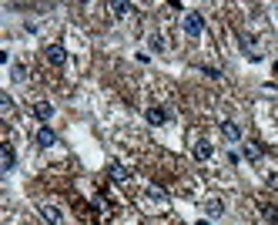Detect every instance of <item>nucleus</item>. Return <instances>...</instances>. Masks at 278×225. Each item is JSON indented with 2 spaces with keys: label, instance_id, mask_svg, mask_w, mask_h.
Returning a JSON list of instances; mask_svg holds the SVG:
<instances>
[{
  "label": "nucleus",
  "instance_id": "obj_1",
  "mask_svg": "<svg viewBox=\"0 0 278 225\" xmlns=\"http://www.w3.org/2000/svg\"><path fill=\"white\" fill-rule=\"evenodd\" d=\"M184 34H188V37H201V34H205V17L195 14V10H188V14H184Z\"/></svg>",
  "mask_w": 278,
  "mask_h": 225
},
{
  "label": "nucleus",
  "instance_id": "obj_4",
  "mask_svg": "<svg viewBox=\"0 0 278 225\" xmlns=\"http://www.w3.org/2000/svg\"><path fill=\"white\" fill-rule=\"evenodd\" d=\"M191 155H195L198 161H208V158L215 155V148H211V141H195V148H191Z\"/></svg>",
  "mask_w": 278,
  "mask_h": 225
},
{
  "label": "nucleus",
  "instance_id": "obj_15",
  "mask_svg": "<svg viewBox=\"0 0 278 225\" xmlns=\"http://www.w3.org/2000/svg\"><path fill=\"white\" fill-rule=\"evenodd\" d=\"M0 111H3V121L10 118V111H14V104H10V98H7V94H0Z\"/></svg>",
  "mask_w": 278,
  "mask_h": 225
},
{
  "label": "nucleus",
  "instance_id": "obj_10",
  "mask_svg": "<svg viewBox=\"0 0 278 225\" xmlns=\"http://www.w3.org/2000/svg\"><path fill=\"white\" fill-rule=\"evenodd\" d=\"M205 212H208L211 219H218V215H222V212H224V202H222V198H211L208 205H205Z\"/></svg>",
  "mask_w": 278,
  "mask_h": 225
},
{
  "label": "nucleus",
  "instance_id": "obj_13",
  "mask_svg": "<svg viewBox=\"0 0 278 225\" xmlns=\"http://www.w3.org/2000/svg\"><path fill=\"white\" fill-rule=\"evenodd\" d=\"M245 155H248V161H258V158H262V145H255V141H251L248 148H245Z\"/></svg>",
  "mask_w": 278,
  "mask_h": 225
},
{
  "label": "nucleus",
  "instance_id": "obj_17",
  "mask_svg": "<svg viewBox=\"0 0 278 225\" xmlns=\"http://www.w3.org/2000/svg\"><path fill=\"white\" fill-rule=\"evenodd\" d=\"M24 77H27V71H24V64H17L14 68V81H24Z\"/></svg>",
  "mask_w": 278,
  "mask_h": 225
},
{
  "label": "nucleus",
  "instance_id": "obj_7",
  "mask_svg": "<svg viewBox=\"0 0 278 225\" xmlns=\"http://www.w3.org/2000/svg\"><path fill=\"white\" fill-rule=\"evenodd\" d=\"M222 135L228 141H241V128H238L235 121H222Z\"/></svg>",
  "mask_w": 278,
  "mask_h": 225
},
{
  "label": "nucleus",
  "instance_id": "obj_18",
  "mask_svg": "<svg viewBox=\"0 0 278 225\" xmlns=\"http://www.w3.org/2000/svg\"><path fill=\"white\" fill-rule=\"evenodd\" d=\"M151 47H154V51H165V41H161L158 34H151Z\"/></svg>",
  "mask_w": 278,
  "mask_h": 225
},
{
  "label": "nucleus",
  "instance_id": "obj_9",
  "mask_svg": "<svg viewBox=\"0 0 278 225\" xmlns=\"http://www.w3.org/2000/svg\"><path fill=\"white\" fill-rule=\"evenodd\" d=\"M108 171H111L114 182H127V178H131V175H127V168L121 165V161H111V168H108Z\"/></svg>",
  "mask_w": 278,
  "mask_h": 225
},
{
  "label": "nucleus",
  "instance_id": "obj_11",
  "mask_svg": "<svg viewBox=\"0 0 278 225\" xmlns=\"http://www.w3.org/2000/svg\"><path fill=\"white\" fill-rule=\"evenodd\" d=\"M148 198H151V202H158V205H165V202H167V192H165V188H158V185H151V188H148Z\"/></svg>",
  "mask_w": 278,
  "mask_h": 225
},
{
  "label": "nucleus",
  "instance_id": "obj_14",
  "mask_svg": "<svg viewBox=\"0 0 278 225\" xmlns=\"http://www.w3.org/2000/svg\"><path fill=\"white\" fill-rule=\"evenodd\" d=\"M262 212H265V219H268V222H278V209H275V205L262 202Z\"/></svg>",
  "mask_w": 278,
  "mask_h": 225
},
{
  "label": "nucleus",
  "instance_id": "obj_12",
  "mask_svg": "<svg viewBox=\"0 0 278 225\" xmlns=\"http://www.w3.org/2000/svg\"><path fill=\"white\" fill-rule=\"evenodd\" d=\"M14 161H17V158H14V148H10V145H3V171L14 168Z\"/></svg>",
  "mask_w": 278,
  "mask_h": 225
},
{
  "label": "nucleus",
  "instance_id": "obj_3",
  "mask_svg": "<svg viewBox=\"0 0 278 225\" xmlns=\"http://www.w3.org/2000/svg\"><path fill=\"white\" fill-rule=\"evenodd\" d=\"M37 209H41V215H44L51 225H60V209H57L54 202H37Z\"/></svg>",
  "mask_w": 278,
  "mask_h": 225
},
{
  "label": "nucleus",
  "instance_id": "obj_5",
  "mask_svg": "<svg viewBox=\"0 0 278 225\" xmlns=\"http://www.w3.org/2000/svg\"><path fill=\"white\" fill-rule=\"evenodd\" d=\"M148 125H154V128L167 125V108H148Z\"/></svg>",
  "mask_w": 278,
  "mask_h": 225
},
{
  "label": "nucleus",
  "instance_id": "obj_8",
  "mask_svg": "<svg viewBox=\"0 0 278 225\" xmlns=\"http://www.w3.org/2000/svg\"><path fill=\"white\" fill-rule=\"evenodd\" d=\"M34 114H37L41 121H51V118H54V104H47V101H37V104H34Z\"/></svg>",
  "mask_w": 278,
  "mask_h": 225
},
{
  "label": "nucleus",
  "instance_id": "obj_2",
  "mask_svg": "<svg viewBox=\"0 0 278 225\" xmlns=\"http://www.w3.org/2000/svg\"><path fill=\"white\" fill-rule=\"evenodd\" d=\"M44 57H47V64H54V68H64V64H67V51H64L60 44H51V47L44 51Z\"/></svg>",
  "mask_w": 278,
  "mask_h": 225
},
{
  "label": "nucleus",
  "instance_id": "obj_6",
  "mask_svg": "<svg viewBox=\"0 0 278 225\" xmlns=\"http://www.w3.org/2000/svg\"><path fill=\"white\" fill-rule=\"evenodd\" d=\"M37 145H41V148H54V145H57V135L51 131V128H41V131H37Z\"/></svg>",
  "mask_w": 278,
  "mask_h": 225
},
{
  "label": "nucleus",
  "instance_id": "obj_16",
  "mask_svg": "<svg viewBox=\"0 0 278 225\" xmlns=\"http://www.w3.org/2000/svg\"><path fill=\"white\" fill-rule=\"evenodd\" d=\"M111 10L117 17H127V14H131V3H111Z\"/></svg>",
  "mask_w": 278,
  "mask_h": 225
}]
</instances>
